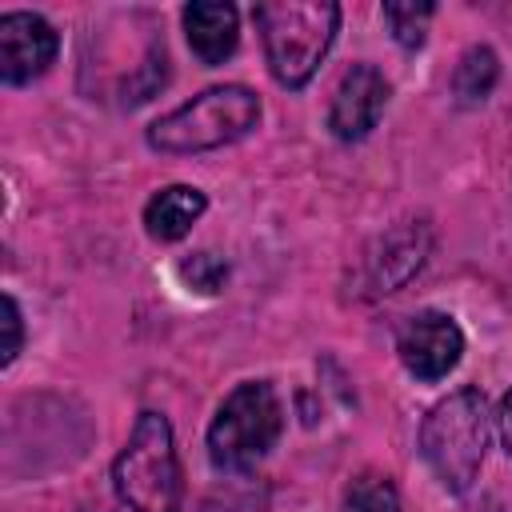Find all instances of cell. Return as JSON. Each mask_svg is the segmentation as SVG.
<instances>
[{
    "mask_svg": "<svg viewBox=\"0 0 512 512\" xmlns=\"http://www.w3.org/2000/svg\"><path fill=\"white\" fill-rule=\"evenodd\" d=\"M284 428V408L264 380H248L228 400L220 404L212 428H208V456L224 472H244L252 468Z\"/></svg>",
    "mask_w": 512,
    "mask_h": 512,
    "instance_id": "5b68a950",
    "label": "cell"
},
{
    "mask_svg": "<svg viewBox=\"0 0 512 512\" xmlns=\"http://www.w3.org/2000/svg\"><path fill=\"white\" fill-rule=\"evenodd\" d=\"M432 16H436L432 4H416V0H392V4H384V20H388V28H392V36H396L400 48H420Z\"/></svg>",
    "mask_w": 512,
    "mask_h": 512,
    "instance_id": "5bb4252c",
    "label": "cell"
},
{
    "mask_svg": "<svg viewBox=\"0 0 512 512\" xmlns=\"http://www.w3.org/2000/svg\"><path fill=\"white\" fill-rule=\"evenodd\" d=\"M204 208H208V200H204L200 188H192V184H168V188H160L144 204V228H148L152 240L172 244V240L188 236V228L204 216Z\"/></svg>",
    "mask_w": 512,
    "mask_h": 512,
    "instance_id": "30bf717a",
    "label": "cell"
},
{
    "mask_svg": "<svg viewBox=\"0 0 512 512\" xmlns=\"http://www.w3.org/2000/svg\"><path fill=\"white\" fill-rule=\"evenodd\" d=\"M500 440H504V448L512 456V392L500 400Z\"/></svg>",
    "mask_w": 512,
    "mask_h": 512,
    "instance_id": "e0dca14e",
    "label": "cell"
},
{
    "mask_svg": "<svg viewBox=\"0 0 512 512\" xmlns=\"http://www.w3.org/2000/svg\"><path fill=\"white\" fill-rule=\"evenodd\" d=\"M488 448V408L480 388H456L420 424V456L448 492H468Z\"/></svg>",
    "mask_w": 512,
    "mask_h": 512,
    "instance_id": "7a4b0ae2",
    "label": "cell"
},
{
    "mask_svg": "<svg viewBox=\"0 0 512 512\" xmlns=\"http://www.w3.org/2000/svg\"><path fill=\"white\" fill-rule=\"evenodd\" d=\"M428 252V232L424 228H400L384 240V256H372V272H376V292H396L420 264Z\"/></svg>",
    "mask_w": 512,
    "mask_h": 512,
    "instance_id": "8fae6325",
    "label": "cell"
},
{
    "mask_svg": "<svg viewBox=\"0 0 512 512\" xmlns=\"http://www.w3.org/2000/svg\"><path fill=\"white\" fill-rule=\"evenodd\" d=\"M384 104H388V80L372 64H352L340 76L332 108H328L332 136L336 140H364L376 128Z\"/></svg>",
    "mask_w": 512,
    "mask_h": 512,
    "instance_id": "ba28073f",
    "label": "cell"
},
{
    "mask_svg": "<svg viewBox=\"0 0 512 512\" xmlns=\"http://www.w3.org/2000/svg\"><path fill=\"white\" fill-rule=\"evenodd\" d=\"M340 512H400V492L384 472H356L344 488Z\"/></svg>",
    "mask_w": 512,
    "mask_h": 512,
    "instance_id": "4fadbf2b",
    "label": "cell"
},
{
    "mask_svg": "<svg viewBox=\"0 0 512 512\" xmlns=\"http://www.w3.org/2000/svg\"><path fill=\"white\" fill-rule=\"evenodd\" d=\"M264 56L284 88H304L336 40L340 8L332 0H268L252 8Z\"/></svg>",
    "mask_w": 512,
    "mask_h": 512,
    "instance_id": "6da1fadb",
    "label": "cell"
},
{
    "mask_svg": "<svg viewBox=\"0 0 512 512\" xmlns=\"http://www.w3.org/2000/svg\"><path fill=\"white\" fill-rule=\"evenodd\" d=\"M396 352L400 364L416 376V380H444L464 352V332L448 312H416L408 316V324L396 336Z\"/></svg>",
    "mask_w": 512,
    "mask_h": 512,
    "instance_id": "8992f818",
    "label": "cell"
},
{
    "mask_svg": "<svg viewBox=\"0 0 512 512\" xmlns=\"http://www.w3.org/2000/svg\"><path fill=\"white\" fill-rule=\"evenodd\" d=\"M260 120V100L252 88L244 84H216L200 96H192L188 104L172 108L168 116H160L148 128V144L156 152H208V148H224L240 136H248Z\"/></svg>",
    "mask_w": 512,
    "mask_h": 512,
    "instance_id": "3957f363",
    "label": "cell"
},
{
    "mask_svg": "<svg viewBox=\"0 0 512 512\" xmlns=\"http://www.w3.org/2000/svg\"><path fill=\"white\" fill-rule=\"evenodd\" d=\"M496 80H500V60H496V52L484 48V44H476V48H468V52L460 56V64H456V72H452V92H456L460 104H480V100L496 88Z\"/></svg>",
    "mask_w": 512,
    "mask_h": 512,
    "instance_id": "7c38bea8",
    "label": "cell"
},
{
    "mask_svg": "<svg viewBox=\"0 0 512 512\" xmlns=\"http://www.w3.org/2000/svg\"><path fill=\"white\" fill-rule=\"evenodd\" d=\"M180 276H184L192 288H200V292H216V288L224 284V276H228V264L216 260L212 252H196V256H188V260L180 264Z\"/></svg>",
    "mask_w": 512,
    "mask_h": 512,
    "instance_id": "9a60e30c",
    "label": "cell"
},
{
    "mask_svg": "<svg viewBox=\"0 0 512 512\" xmlns=\"http://www.w3.org/2000/svg\"><path fill=\"white\" fill-rule=\"evenodd\" d=\"M184 32L192 52L200 56V64H224L236 52L240 28H236V8L220 4V0H200L184 8Z\"/></svg>",
    "mask_w": 512,
    "mask_h": 512,
    "instance_id": "9c48e42d",
    "label": "cell"
},
{
    "mask_svg": "<svg viewBox=\"0 0 512 512\" xmlns=\"http://www.w3.org/2000/svg\"><path fill=\"white\" fill-rule=\"evenodd\" d=\"M112 480L132 512H184V476L172 428L160 412L136 416V428L112 464Z\"/></svg>",
    "mask_w": 512,
    "mask_h": 512,
    "instance_id": "277c9868",
    "label": "cell"
},
{
    "mask_svg": "<svg viewBox=\"0 0 512 512\" xmlns=\"http://www.w3.org/2000/svg\"><path fill=\"white\" fill-rule=\"evenodd\" d=\"M4 328H8V340H4V364H12L16 352H20V308H16L12 296H4Z\"/></svg>",
    "mask_w": 512,
    "mask_h": 512,
    "instance_id": "2e32d148",
    "label": "cell"
},
{
    "mask_svg": "<svg viewBox=\"0 0 512 512\" xmlns=\"http://www.w3.org/2000/svg\"><path fill=\"white\" fill-rule=\"evenodd\" d=\"M56 56V32L36 12H4L0 16V76L4 84H28L48 72Z\"/></svg>",
    "mask_w": 512,
    "mask_h": 512,
    "instance_id": "52a82bcc",
    "label": "cell"
}]
</instances>
